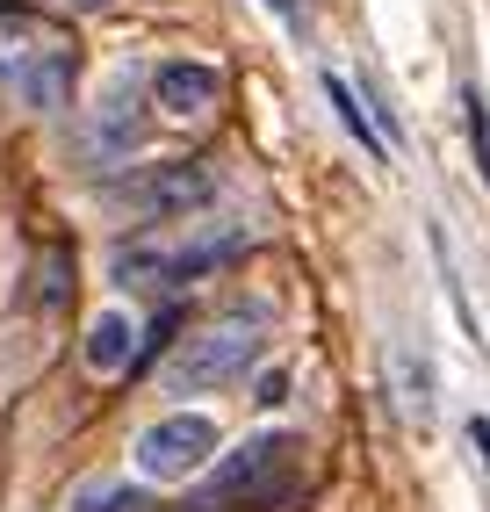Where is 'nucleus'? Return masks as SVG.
I'll list each match as a JSON object with an SVG mask.
<instances>
[{
  "label": "nucleus",
  "instance_id": "5",
  "mask_svg": "<svg viewBox=\"0 0 490 512\" xmlns=\"http://www.w3.org/2000/svg\"><path fill=\"white\" fill-rule=\"evenodd\" d=\"M58 51H73V44L51 37L37 15H8V22H0V80H29V73H37L44 58H58Z\"/></svg>",
  "mask_w": 490,
  "mask_h": 512
},
{
  "label": "nucleus",
  "instance_id": "14",
  "mask_svg": "<svg viewBox=\"0 0 490 512\" xmlns=\"http://www.w3.org/2000/svg\"><path fill=\"white\" fill-rule=\"evenodd\" d=\"M80 512H152V498H145V484H94L80 498Z\"/></svg>",
  "mask_w": 490,
  "mask_h": 512
},
{
  "label": "nucleus",
  "instance_id": "15",
  "mask_svg": "<svg viewBox=\"0 0 490 512\" xmlns=\"http://www.w3.org/2000/svg\"><path fill=\"white\" fill-rule=\"evenodd\" d=\"M253 397L267 404V412H274V404H289V375H282V368H267L260 383H253Z\"/></svg>",
  "mask_w": 490,
  "mask_h": 512
},
{
  "label": "nucleus",
  "instance_id": "16",
  "mask_svg": "<svg viewBox=\"0 0 490 512\" xmlns=\"http://www.w3.org/2000/svg\"><path fill=\"white\" fill-rule=\"evenodd\" d=\"M469 448H476L483 469H490V419H469Z\"/></svg>",
  "mask_w": 490,
  "mask_h": 512
},
{
  "label": "nucleus",
  "instance_id": "10",
  "mask_svg": "<svg viewBox=\"0 0 490 512\" xmlns=\"http://www.w3.org/2000/svg\"><path fill=\"white\" fill-rule=\"evenodd\" d=\"M73 65H80L73 51H58V58H44V65H37V73H29V80H15V94L29 101V109H58V101L73 94Z\"/></svg>",
  "mask_w": 490,
  "mask_h": 512
},
{
  "label": "nucleus",
  "instance_id": "6",
  "mask_svg": "<svg viewBox=\"0 0 490 512\" xmlns=\"http://www.w3.org/2000/svg\"><path fill=\"white\" fill-rule=\"evenodd\" d=\"M282 455H289V440L282 433H260V440H245V448L209 476V498H245V491H260L267 484V469H282Z\"/></svg>",
  "mask_w": 490,
  "mask_h": 512
},
{
  "label": "nucleus",
  "instance_id": "8",
  "mask_svg": "<svg viewBox=\"0 0 490 512\" xmlns=\"http://www.w3.org/2000/svg\"><path fill=\"white\" fill-rule=\"evenodd\" d=\"M87 368L94 375H123V368H137V318L130 311H101L94 325H87Z\"/></svg>",
  "mask_w": 490,
  "mask_h": 512
},
{
  "label": "nucleus",
  "instance_id": "18",
  "mask_svg": "<svg viewBox=\"0 0 490 512\" xmlns=\"http://www.w3.org/2000/svg\"><path fill=\"white\" fill-rule=\"evenodd\" d=\"M267 8H274V15H289V22H296V0H267Z\"/></svg>",
  "mask_w": 490,
  "mask_h": 512
},
{
  "label": "nucleus",
  "instance_id": "4",
  "mask_svg": "<svg viewBox=\"0 0 490 512\" xmlns=\"http://www.w3.org/2000/svg\"><path fill=\"white\" fill-rule=\"evenodd\" d=\"M217 101H224V80H217V65H202V58H173V65L152 73V109L166 123H202Z\"/></svg>",
  "mask_w": 490,
  "mask_h": 512
},
{
  "label": "nucleus",
  "instance_id": "13",
  "mask_svg": "<svg viewBox=\"0 0 490 512\" xmlns=\"http://www.w3.org/2000/svg\"><path fill=\"white\" fill-rule=\"evenodd\" d=\"M462 116H469V145H476V174H483V188H490V101H483V87H462Z\"/></svg>",
  "mask_w": 490,
  "mask_h": 512
},
{
  "label": "nucleus",
  "instance_id": "11",
  "mask_svg": "<svg viewBox=\"0 0 490 512\" xmlns=\"http://www.w3.org/2000/svg\"><path fill=\"white\" fill-rule=\"evenodd\" d=\"M116 282H123V289H166V282H181V275H173V253H159V246H123V253H116Z\"/></svg>",
  "mask_w": 490,
  "mask_h": 512
},
{
  "label": "nucleus",
  "instance_id": "7",
  "mask_svg": "<svg viewBox=\"0 0 490 512\" xmlns=\"http://www.w3.org/2000/svg\"><path fill=\"white\" fill-rule=\"evenodd\" d=\"M390 390H397V412L418 419V426L440 412V375H433V361L418 354V347H397L390 354Z\"/></svg>",
  "mask_w": 490,
  "mask_h": 512
},
{
  "label": "nucleus",
  "instance_id": "2",
  "mask_svg": "<svg viewBox=\"0 0 490 512\" xmlns=\"http://www.w3.org/2000/svg\"><path fill=\"white\" fill-rule=\"evenodd\" d=\"M217 455V419L209 412H166L159 426L137 433V476L145 484H188Z\"/></svg>",
  "mask_w": 490,
  "mask_h": 512
},
{
  "label": "nucleus",
  "instance_id": "9",
  "mask_svg": "<svg viewBox=\"0 0 490 512\" xmlns=\"http://www.w3.org/2000/svg\"><path fill=\"white\" fill-rule=\"evenodd\" d=\"M137 138H145L137 94H130V87H109V101H101V116H94V152H101V159H123Z\"/></svg>",
  "mask_w": 490,
  "mask_h": 512
},
{
  "label": "nucleus",
  "instance_id": "12",
  "mask_svg": "<svg viewBox=\"0 0 490 512\" xmlns=\"http://www.w3.org/2000/svg\"><path fill=\"white\" fill-rule=\"evenodd\" d=\"M325 94H332V109H339V123L346 130H354V138L375 152V159H390V145H382V130H375V116H368V101L354 94V87H346V80H325Z\"/></svg>",
  "mask_w": 490,
  "mask_h": 512
},
{
  "label": "nucleus",
  "instance_id": "17",
  "mask_svg": "<svg viewBox=\"0 0 490 512\" xmlns=\"http://www.w3.org/2000/svg\"><path fill=\"white\" fill-rule=\"evenodd\" d=\"M58 8H73V15H87V8H109V0H58Z\"/></svg>",
  "mask_w": 490,
  "mask_h": 512
},
{
  "label": "nucleus",
  "instance_id": "1",
  "mask_svg": "<svg viewBox=\"0 0 490 512\" xmlns=\"http://www.w3.org/2000/svg\"><path fill=\"white\" fill-rule=\"evenodd\" d=\"M260 347H267V339H260L253 318H224V325H209L202 339H188V347L166 361V390H173V397L224 390V383H238V375L260 361Z\"/></svg>",
  "mask_w": 490,
  "mask_h": 512
},
{
  "label": "nucleus",
  "instance_id": "3",
  "mask_svg": "<svg viewBox=\"0 0 490 512\" xmlns=\"http://www.w3.org/2000/svg\"><path fill=\"white\" fill-rule=\"evenodd\" d=\"M217 202V174H209L202 159H173V166H152L145 181H137V210L145 217H195Z\"/></svg>",
  "mask_w": 490,
  "mask_h": 512
}]
</instances>
